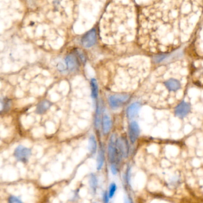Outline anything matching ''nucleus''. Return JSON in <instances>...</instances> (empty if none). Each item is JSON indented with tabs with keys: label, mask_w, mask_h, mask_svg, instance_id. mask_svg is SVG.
Instances as JSON below:
<instances>
[{
	"label": "nucleus",
	"mask_w": 203,
	"mask_h": 203,
	"mask_svg": "<svg viewBox=\"0 0 203 203\" xmlns=\"http://www.w3.org/2000/svg\"><path fill=\"white\" fill-rule=\"evenodd\" d=\"M140 133V129L138 123L135 121H133L129 125L128 134L130 141L132 144L135 143L139 137Z\"/></svg>",
	"instance_id": "nucleus-7"
},
{
	"label": "nucleus",
	"mask_w": 203,
	"mask_h": 203,
	"mask_svg": "<svg viewBox=\"0 0 203 203\" xmlns=\"http://www.w3.org/2000/svg\"><path fill=\"white\" fill-rule=\"evenodd\" d=\"M191 104L189 102L183 100L175 107L174 113L176 116L183 119L188 115L191 111Z\"/></svg>",
	"instance_id": "nucleus-4"
},
{
	"label": "nucleus",
	"mask_w": 203,
	"mask_h": 203,
	"mask_svg": "<svg viewBox=\"0 0 203 203\" xmlns=\"http://www.w3.org/2000/svg\"><path fill=\"white\" fill-rule=\"evenodd\" d=\"M8 201L10 203H22V200L15 195H11L8 198Z\"/></svg>",
	"instance_id": "nucleus-20"
},
{
	"label": "nucleus",
	"mask_w": 203,
	"mask_h": 203,
	"mask_svg": "<svg viewBox=\"0 0 203 203\" xmlns=\"http://www.w3.org/2000/svg\"><path fill=\"white\" fill-rule=\"evenodd\" d=\"M89 150L91 154H94L96 152L97 142L95 137L93 135H91L89 140Z\"/></svg>",
	"instance_id": "nucleus-16"
},
{
	"label": "nucleus",
	"mask_w": 203,
	"mask_h": 203,
	"mask_svg": "<svg viewBox=\"0 0 203 203\" xmlns=\"http://www.w3.org/2000/svg\"><path fill=\"white\" fill-rule=\"evenodd\" d=\"M166 57H167V55H159L156 56V57L154 58V61H155V62L156 63L161 62H162L163 60H164Z\"/></svg>",
	"instance_id": "nucleus-21"
},
{
	"label": "nucleus",
	"mask_w": 203,
	"mask_h": 203,
	"mask_svg": "<svg viewBox=\"0 0 203 203\" xmlns=\"http://www.w3.org/2000/svg\"><path fill=\"white\" fill-rule=\"evenodd\" d=\"M116 136L113 134L110 138L108 145V157L111 163H114L117 157L116 147Z\"/></svg>",
	"instance_id": "nucleus-6"
},
{
	"label": "nucleus",
	"mask_w": 203,
	"mask_h": 203,
	"mask_svg": "<svg viewBox=\"0 0 203 203\" xmlns=\"http://www.w3.org/2000/svg\"><path fill=\"white\" fill-rule=\"evenodd\" d=\"M52 105L53 103L47 100H44L38 103L35 113L38 114H43L51 108Z\"/></svg>",
	"instance_id": "nucleus-8"
},
{
	"label": "nucleus",
	"mask_w": 203,
	"mask_h": 203,
	"mask_svg": "<svg viewBox=\"0 0 203 203\" xmlns=\"http://www.w3.org/2000/svg\"><path fill=\"white\" fill-rule=\"evenodd\" d=\"M105 162V153L103 147L101 146L98 153V158H97V169L100 171L104 164Z\"/></svg>",
	"instance_id": "nucleus-15"
},
{
	"label": "nucleus",
	"mask_w": 203,
	"mask_h": 203,
	"mask_svg": "<svg viewBox=\"0 0 203 203\" xmlns=\"http://www.w3.org/2000/svg\"><path fill=\"white\" fill-rule=\"evenodd\" d=\"M130 95L127 94H117L110 95L108 98L109 104L111 109H118L128 102Z\"/></svg>",
	"instance_id": "nucleus-1"
},
{
	"label": "nucleus",
	"mask_w": 203,
	"mask_h": 203,
	"mask_svg": "<svg viewBox=\"0 0 203 203\" xmlns=\"http://www.w3.org/2000/svg\"><path fill=\"white\" fill-rule=\"evenodd\" d=\"M11 106L10 99L3 97L0 98V113H5L8 111Z\"/></svg>",
	"instance_id": "nucleus-13"
},
{
	"label": "nucleus",
	"mask_w": 203,
	"mask_h": 203,
	"mask_svg": "<svg viewBox=\"0 0 203 203\" xmlns=\"http://www.w3.org/2000/svg\"><path fill=\"white\" fill-rule=\"evenodd\" d=\"M117 189V186L116 184L115 183H111L109 187V191H108V195L109 197V198H112L115 195V192Z\"/></svg>",
	"instance_id": "nucleus-19"
},
{
	"label": "nucleus",
	"mask_w": 203,
	"mask_h": 203,
	"mask_svg": "<svg viewBox=\"0 0 203 203\" xmlns=\"http://www.w3.org/2000/svg\"><path fill=\"white\" fill-rule=\"evenodd\" d=\"M89 185H90V188L92 190V191L95 193L96 191V188L98 187V179L96 176L92 173L91 174L89 178Z\"/></svg>",
	"instance_id": "nucleus-18"
},
{
	"label": "nucleus",
	"mask_w": 203,
	"mask_h": 203,
	"mask_svg": "<svg viewBox=\"0 0 203 203\" xmlns=\"http://www.w3.org/2000/svg\"><path fill=\"white\" fill-rule=\"evenodd\" d=\"M112 127V121L110 117L105 114L102 117V131L104 135L108 134Z\"/></svg>",
	"instance_id": "nucleus-12"
},
{
	"label": "nucleus",
	"mask_w": 203,
	"mask_h": 203,
	"mask_svg": "<svg viewBox=\"0 0 203 203\" xmlns=\"http://www.w3.org/2000/svg\"><path fill=\"white\" fill-rule=\"evenodd\" d=\"M141 108V104L139 102H135L132 103L129 106L127 110V114L129 119H133L138 113V111Z\"/></svg>",
	"instance_id": "nucleus-9"
},
{
	"label": "nucleus",
	"mask_w": 203,
	"mask_h": 203,
	"mask_svg": "<svg viewBox=\"0 0 203 203\" xmlns=\"http://www.w3.org/2000/svg\"><path fill=\"white\" fill-rule=\"evenodd\" d=\"M67 67L70 71H74L78 67V60L74 55L70 54L66 58Z\"/></svg>",
	"instance_id": "nucleus-11"
},
{
	"label": "nucleus",
	"mask_w": 203,
	"mask_h": 203,
	"mask_svg": "<svg viewBox=\"0 0 203 203\" xmlns=\"http://www.w3.org/2000/svg\"><path fill=\"white\" fill-rule=\"evenodd\" d=\"M57 68H58V69L59 70V71H65V69H66V67H65V66H64V64H62L61 63H59L58 64V65H57Z\"/></svg>",
	"instance_id": "nucleus-24"
},
{
	"label": "nucleus",
	"mask_w": 203,
	"mask_h": 203,
	"mask_svg": "<svg viewBox=\"0 0 203 203\" xmlns=\"http://www.w3.org/2000/svg\"><path fill=\"white\" fill-rule=\"evenodd\" d=\"M117 157L119 158H127L129 154L128 141L124 137H120L116 141Z\"/></svg>",
	"instance_id": "nucleus-3"
},
{
	"label": "nucleus",
	"mask_w": 203,
	"mask_h": 203,
	"mask_svg": "<svg viewBox=\"0 0 203 203\" xmlns=\"http://www.w3.org/2000/svg\"><path fill=\"white\" fill-rule=\"evenodd\" d=\"M111 172H112L113 175H115L118 173V169L116 167V166L114 163L111 165Z\"/></svg>",
	"instance_id": "nucleus-22"
},
{
	"label": "nucleus",
	"mask_w": 203,
	"mask_h": 203,
	"mask_svg": "<svg viewBox=\"0 0 203 203\" xmlns=\"http://www.w3.org/2000/svg\"><path fill=\"white\" fill-rule=\"evenodd\" d=\"M13 156L17 161L26 163L32 156V150L24 146L19 145L15 149Z\"/></svg>",
	"instance_id": "nucleus-2"
},
{
	"label": "nucleus",
	"mask_w": 203,
	"mask_h": 203,
	"mask_svg": "<svg viewBox=\"0 0 203 203\" xmlns=\"http://www.w3.org/2000/svg\"><path fill=\"white\" fill-rule=\"evenodd\" d=\"M164 85L166 88L171 92H175L179 90L180 88V82L175 79H169L164 82Z\"/></svg>",
	"instance_id": "nucleus-10"
},
{
	"label": "nucleus",
	"mask_w": 203,
	"mask_h": 203,
	"mask_svg": "<svg viewBox=\"0 0 203 203\" xmlns=\"http://www.w3.org/2000/svg\"><path fill=\"white\" fill-rule=\"evenodd\" d=\"M103 200L104 203H108L109 202V197L108 195V193L107 192H105L104 194V196H103Z\"/></svg>",
	"instance_id": "nucleus-23"
},
{
	"label": "nucleus",
	"mask_w": 203,
	"mask_h": 203,
	"mask_svg": "<svg viewBox=\"0 0 203 203\" xmlns=\"http://www.w3.org/2000/svg\"><path fill=\"white\" fill-rule=\"evenodd\" d=\"M90 88H91V97L93 100L97 99L98 97V82L95 78H92L90 80Z\"/></svg>",
	"instance_id": "nucleus-14"
},
{
	"label": "nucleus",
	"mask_w": 203,
	"mask_h": 203,
	"mask_svg": "<svg viewBox=\"0 0 203 203\" xmlns=\"http://www.w3.org/2000/svg\"><path fill=\"white\" fill-rule=\"evenodd\" d=\"M96 41V32L95 29H91L83 36L82 44L86 48H90L95 45Z\"/></svg>",
	"instance_id": "nucleus-5"
},
{
	"label": "nucleus",
	"mask_w": 203,
	"mask_h": 203,
	"mask_svg": "<svg viewBox=\"0 0 203 203\" xmlns=\"http://www.w3.org/2000/svg\"><path fill=\"white\" fill-rule=\"evenodd\" d=\"M101 125V109L99 104H98L96 107V115L95 119V125L96 129H99Z\"/></svg>",
	"instance_id": "nucleus-17"
}]
</instances>
